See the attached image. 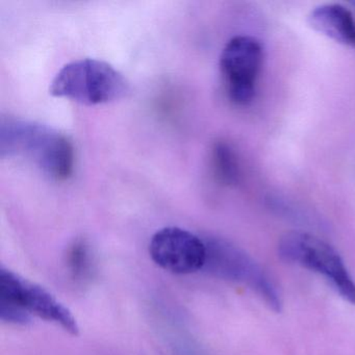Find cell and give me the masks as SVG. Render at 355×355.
I'll use <instances>...</instances> for the list:
<instances>
[{"instance_id":"6da1fadb","label":"cell","mask_w":355,"mask_h":355,"mask_svg":"<svg viewBox=\"0 0 355 355\" xmlns=\"http://www.w3.org/2000/svg\"><path fill=\"white\" fill-rule=\"evenodd\" d=\"M6 155L28 157L55 180H67L73 171L71 142L53 128L35 122H3L1 155Z\"/></svg>"},{"instance_id":"7a4b0ae2","label":"cell","mask_w":355,"mask_h":355,"mask_svg":"<svg viewBox=\"0 0 355 355\" xmlns=\"http://www.w3.org/2000/svg\"><path fill=\"white\" fill-rule=\"evenodd\" d=\"M130 87L121 72L107 62L80 59L66 64L51 80L49 93L85 105L114 103L128 96Z\"/></svg>"},{"instance_id":"3957f363","label":"cell","mask_w":355,"mask_h":355,"mask_svg":"<svg viewBox=\"0 0 355 355\" xmlns=\"http://www.w3.org/2000/svg\"><path fill=\"white\" fill-rule=\"evenodd\" d=\"M31 315L61 326L70 334L78 336V322L71 311L49 291L32 284L18 274L0 270V318L8 323L26 325Z\"/></svg>"},{"instance_id":"277c9868","label":"cell","mask_w":355,"mask_h":355,"mask_svg":"<svg viewBox=\"0 0 355 355\" xmlns=\"http://www.w3.org/2000/svg\"><path fill=\"white\" fill-rule=\"evenodd\" d=\"M278 255L286 263L315 272L332 284L340 297L355 305V282L338 251L309 232H286L278 242Z\"/></svg>"},{"instance_id":"5b68a950","label":"cell","mask_w":355,"mask_h":355,"mask_svg":"<svg viewBox=\"0 0 355 355\" xmlns=\"http://www.w3.org/2000/svg\"><path fill=\"white\" fill-rule=\"evenodd\" d=\"M207 244L205 267L211 273L224 279L241 282L254 291L270 309L282 311L279 293L269 274L246 252L222 239H209Z\"/></svg>"},{"instance_id":"8992f818","label":"cell","mask_w":355,"mask_h":355,"mask_svg":"<svg viewBox=\"0 0 355 355\" xmlns=\"http://www.w3.org/2000/svg\"><path fill=\"white\" fill-rule=\"evenodd\" d=\"M261 63L263 49L253 37H234L224 46L220 55V70L228 96L236 105L252 101Z\"/></svg>"},{"instance_id":"52a82bcc","label":"cell","mask_w":355,"mask_h":355,"mask_svg":"<svg viewBox=\"0 0 355 355\" xmlns=\"http://www.w3.org/2000/svg\"><path fill=\"white\" fill-rule=\"evenodd\" d=\"M149 254L162 269L174 274H191L205 268V241L189 230L170 226L157 230L149 243Z\"/></svg>"},{"instance_id":"ba28073f","label":"cell","mask_w":355,"mask_h":355,"mask_svg":"<svg viewBox=\"0 0 355 355\" xmlns=\"http://www.w3.org/2000/svg\"><path fill=\"white\" fill-rule=\"evenodd\" d=\"M309 26L323 36L355 49V19L344 6L326 3L315 8L307 18Z\"/></svg>"},{"instance_id":"9c48e42d","label":"cell","mask_w":355,"mask_h":355,"mask_svg":"<svg viewBox=\"0 0 355 355\" xmlns=\"http://www.w3.org/2000/svg\"><path fill=\"white\" fill-rule=\"evenodd\" d=\"M93 259L85 241L78 240L68 249L67 267L74 280L85 282L92 276Z\"/></svg>"},{"instance_id":"30bf717a","label":"cell","mask_w":355,"mask_h":355,"mask_svg":"<svg viewBox=\"0 0 355 355\" xmlns=\"http://www.w3.org/2000/svg\"><path fill=\"white\" fill-rule=\"evenodd\" d=\"M216 175L223 184H234L239 180V165L234 150L226 143L219 142L213 149Z\"/></svg>"}]
</instances>
